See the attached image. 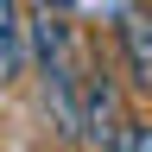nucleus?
<instances>
[{
	"instance_id": "20e7f679",
	"label": "nucleus",
	"mask_w": 152,
	"mask_h": 152,
	"mask_svg": "<svg viewBox=\"0 0 152 152\" xmlns=\"http://www.w3.org/2000/svg\"><path fill=\"white\" fill-rule=\"evenodd\" d=\"M114 152H152V121H140V114H133L127 121V133H121V146Z\"/></svg>"
},
{
	"instance_id": "7ed1b4c3",
	"label": "nucleus",
	"mask_w": 152,
	"mask_h": 152,
	"mask_svg": "<svg viewBox=\"0 0 152 152\" xmlns=\"http://www.w3.org/2000/svg\"><path fill=\"white\" fill-rule=\"evenodd\" d=\"M32 64V32H26V13L19 0H0V83H19Z\"/></svg>"
},
{
	"instance_id": "39448f33",
	"label": "nucleus",
	"mask_w": 152,
	"mask_h": 152,
	"mask_svg": "<svg viewBox=\"0 0 152 152\" xmlns=\"http://www.w3.org/2000/svg\"><path fill=\"white\" fill-rule=\"evenodd\" d=\"M0 89H7V83H0Z\"/></svg>"
},
{
	"instance_id": "f03ea898",
	"label": "nucleus",
	"mask_w": 152,
	"mask_h": 152,
	"mask_svg": "<svg viewBox=\"0 0 152 152\" xmlns=\"http://www.w3.org/2000/svg\"><path fill=\"white\" fill-rule=\"evenodd\" d=\"M114 64L133 95H152V7H127L114 19Z\"/></svg>"
},
{
	"instance_id": "f257e3e1",
	"label": "nucleus",
	"mask_w": 152,
	"mask_h": 152,
	"mask_svg": "<svg viewBox=\"0 0 152 152\" xmlns=\"http://www.w3.org/2000/svg\"><path fill=\"white\" fill-rule=\"evenodd\" d=\"M76 121H83V140L95 152H114L127 133V76L121 64H108V57H83V89H76Z\"/></svg>"
}]
</instances>
